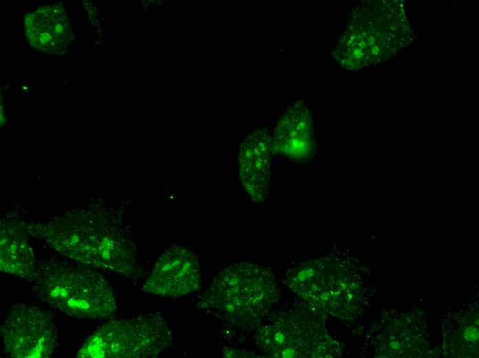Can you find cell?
<instances>
[{
    "label": "cell",
    "mask_w": 479,
    "mask_h": 358,
    "mask_svg": "<svg viewBox=\"0 0 479 358\" xmlns=\"http://www.w3.org/2000/svg\"><path fill=\"white\" fill-rule=\"evenodd\" d=\"M36 234L70 259L139 279L145 269L120 218L105 210L78 211L36 227Z\"/></svg>",
    "instance_id": "cell-1"
},
{
    "label": "cell",
    "mask_w": 479,
    "mask_h": 358,
    "mask_svg": "<svg viewBox=\"0 0 479 358\" xmlns=\"http://www.w3.org/2000/svg\"><path fill=\"white\" fill-rule=\"evenodd\" d=\"M412 36L400 1H363L350 14L332 57L346 70L372 67L396 54Z\"/></svg>",
    "instance_id": "cell-2"
},
{
    "label": "cell",
    "mask_w": 479,
    "mask_h": 358,
    "mask_svg": "<svg viewBox=\"0 0 479 358\" xmlns=\"http://www.w3.org/2000/svg\"><path fill=\"white\" fill-rule=\"evenodd\" d=\"M31 293L41 302L68 316L98 320L117 309L114 291L94 267L58 257L38 264Z\"/></svg>",
    "instance_id": "cell-3"
},
{
    "label": "cell",
    "mask_w": 479,
    "mask_h": 358,
    "mask_svg": "<svg viewBox=\"0 0 479 358\" xmlns=\"http://www.w3.org/2000/svg\"><path fill=\"white\" fill-rule=\"evenodd\" d=\"M173 342V333L160 313L114 319L96 329L81 344L77 358L154 357Z\"/></svg>",
    "instance_id": "cell-4"
},
{
    "label": "cell",
    "mask_w": 479,
    "mask_h": 358,
    "mask_svg": "<svg viewBox=\"0 0 479 358\" xmlns=\"http://www.w3.org/2000/svg\"><path fill=\"white\" fill-rule=\"evenodd\" d=\"M257 267L240 263L220 272L198 298V308L236 324L249 322L262 299Z\"/></svg>",
    "instance_id": "cell-5"
},
{
    "label": "cell",
    "mask_w": 479,
    "mask_h": 358,
    "mask_svg": "<svg viewBox=\"0 0 479 358\" xmlns=\"http://www.w3.org/2000/svg\"><path fill=\"white\" fill-rule=\"evenodd\" d=\"M4 352L13 358H47L58 345L52 317L37 306L15 303L1 327Z\"/></svg>",
    "instance_id": "cell-6"
},
{
    "label": "cell",
    "mask_w": 479,
    "mask_h": 358,
    "mask_svg": "<svg viewBox=\"0 0 479 358\" xmlns=\"http://www.w3.org/2000/svg\"><path fill=\"white\" fill-rule=\"evenodd\" d=\"M200 283L198 255L187 247L171 245L156 260L142 291L161 297H178L196 291Z\"/></svg>",
    "instance_id": "cell-7"
},
{
    "label": "cell",
    "mask_w": 479,
    "mask_h": 358,
    "mask_svg": "<svg viewBox=\"0 0 479 358\" xmlns=\"http://www.w3.org/2000/svg\"><path fill=\"white\" fill-rule=\"evenodd\" d=\"M272 140L275 154L298 165L311 161L317 143L311 111L303 100L291 103L280 116Z\"/></svg>",
    "instance_id": "cell-8"
},
{
    "label": "cell",
    "mask_w": 479,
    "mask_h": 358,
    "mask_svg": "<svg viewBox=\"0 0 479 358\" xmlns=\"http://www.w3.org/2000/svg\"><path fill=\"white\" fill-rule=\"evenodd\" d=\"M267 127L248 134L239 151V178L242 187L255 202H264L270 189L271 162L275 155Z\"/></svg>",
    "instance_id": "cell-9"
},
{
    "label": "cell",
    "mask_w": 479,
    "mask_h": 358,
    "mask_svg": "<svg viewBox=\"0 0 479 358\" xmlns=\"http://www.w3.org/2000/svg\"><path fill=\"white\" fill-rule=\"evenodd\" d=\"M26 39L39 52L61 55L72 41V30L64 8L58 5L39 7L24 17Z\"/></svg>",
    "instance_id": "cell-10"
},
{
    "label": "cell",
    "mask_w": 479,
    "mask_h": 358,
    "mask_svg": "<svg viewBox=\"0 0 479 358\" xmlns=\"http://www.w3.org/2000/svg\"><path fill=\"white\" fill-rule=\"evenodd\" d=\"M37 266L34 254L23 233L12 224L1 223V271L32 282Z\"/></svg>",
    "instance_id": "cell-11"
},
{
    "label": "cell",
    "mask_w": 479,
    "mask_h": 358,
    "mask_svg": "<svg viewBox=\"0 0 479 358\" xmlns=\"http://www.w3.org/2000/svg\"><path fill=\"white\" fill-rule=\"evenodd\" d=\"M464 335L467 339L474 341L478 338V330L476 328L469 327L465 330Z\"/></svg>",
    "instance_id": "cell-12"
}]
</instances>
